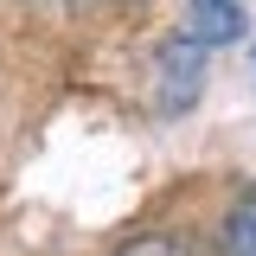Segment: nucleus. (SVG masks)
<instances>
[{"instance_id": "obj_2", "label": "nucleus", "mask_w": 256, "mask_h": 256, "mask_svg": "<svg viewBox=\"0 0 256 256\" xmlns=\"http://www.w3.org/2000/svg\"><path fill=\"white\" fill-rule=\"evenodd\" d=\"M224 256H256V186L230 205V224H224Z\"/></svg>"}, {"instance_id": "obj_3", "label": "nucleus", "mask_w": 256, "mask_h": 256, "mask_svg": "<svg viewBox=\"0 0 256 256\" xmlns=\"http://www.w3.org/2000/svg\"><path fill=\"white\" fill-rule=\"evenodd\" d=\"M116 256H205V250H198V237H186V230H148V237L122 244Z\"/></svg>"}, {"instance_id": "obj_1", "label": "nucleus", "mask_w": 256, "mask_h": 256, "mask_svg": "<svg viewBox=\"0 0 256 256\" xmlns=\"http://www.w3.org/2000/svg\"><path fill=\"white\" fill-rule=\"evenodd\" d=\"M192 6V45H230L250 26V0H186Z\"/></svg>"}]
</instances>
